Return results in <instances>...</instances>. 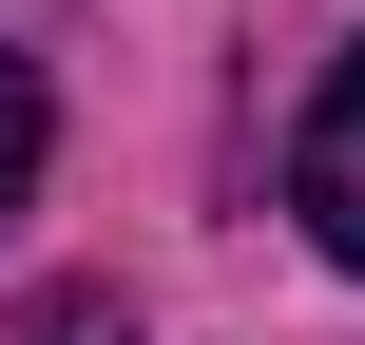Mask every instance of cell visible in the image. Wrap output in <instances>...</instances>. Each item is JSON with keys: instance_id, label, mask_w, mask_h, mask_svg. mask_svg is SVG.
Returning a JSON list of instances; mask_svg holds the SVG:
<instances>
[{"instance_id": "obj_1", "label": "cell", "mask_w": 365, "mask_h": 345, "mask_svg": "<svg viewBox=\"0 0 365 345\" xmlns=\"http://www.w3.org/2000/svg\"><path fill=\"white\" fill-rule=\"evenodd\" d=\"M289 211H308V250H327V269H365V38L327 58L308 134H289Z\"/></svg>"}, {"instance_id": "obj_2", "label": "cell", "mask_w": 365, "mask_h": 345, "mask_svg": "<svg viewBox=\"0 0 365 345\" xmlns=\"http://www.w3.org/2000/svg\"><path fill=\"white\" fill-rule=\"evenodd\" d=\"M38 154H58V96H38V58H19V38H0V211H19V192H38Z\"/></svg>"}, {"instance_id": "obj_3", "label": "cell", "mask_w": 365, "mask_h": 345, "mask_svg": "<svg viewBox=\"0 0 365 345\" xmlns=\"http://www.w3.org/2000/svg\"><path fill=\"white\" fill-rule=\"evenodd\" d=\"M19 345H135V307H115V288H38V307H19Z\"/></svg>"}]
</instances>
